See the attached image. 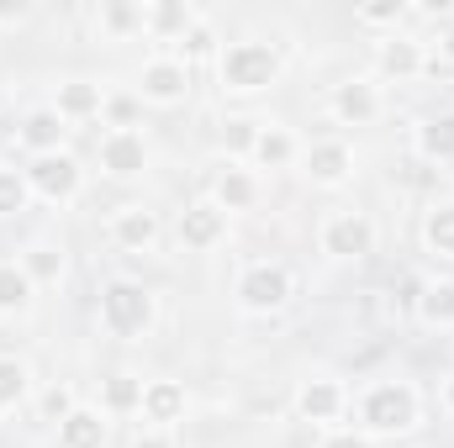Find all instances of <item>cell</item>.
<instances>
[{
	"mask_svg": "<svg viewBox=\"0 0 454 448\" xmlns=\"http://www.w3.org/2000/svg\"><path fill=\"white\" fill-rule=\"evenodd\" d=\"M112 438V417L101 412V406H74L64 422H59V448H106Z\"/></svg>",
	"mask_w": 454,
	"mask_h": 448,
	"instance_id": "ffe728a7",
	"label": "cell"
},
{
	"mask_svg": "<svg viewBox=\"0 0 454 448\" xmlns=\"http://www.w3.org/2000/svg\"><path fill=\"white\" fill-rule=\"evenodd\" d=\"M280 74H286V58H280L275 42L238 37V42L217 48V85H223V96H238V101L264 96V90L280 85Z\"/></svg>",
	"mask_w": 454,
	"mask_h": 448,
	"instance_id": "6da1fadb",
	"label": "cell"
},
{
	"mask_svg": "<svg viewBox=\"0 0 454 448\" xmlns=\"http://www.w3.org/2000/svg\"><path fill=\"white\" fill-rule=\"evenodd\" d=\"M354 417H359L364 438H407L423 422V401L407 380H375V385H364Z\"/></svg>",
	"mask_w": 454,
	"mask_h": 448,
	"instance_id": "7a4b0ae2",
	"label": "cell"
},
{
	"mask_svg": "<svg viewBox=\"0 0 454 448\" xmlns=\"http://www.w3.org/2000/svg\"><path fill=\"white\" fill-rule=\"evenodd\" d=\"M254 137H259V121H248V116H227L223 121V148L227 153H254Z\"/></svg>",
	"mask_w": 454,
	"mask_h": 448,
	"instance_id": "d6a6232c",
	"label": "cell"
},
{
	"mask_svg": "<svg viewBox=\"0 0 454 448\" xmlns=\"http://www.w3.org/2000/svg\"><path fill=\"white\" fill-rule=\"evenodd\" d=\"M185 412H191V396H185V385H180V380H169V375H159V380H143V406H137L143 428L175 433V428L185 422Z\"/></svg>",
	"mask_w": 454,
	"mask_h": 448,
	"instance_id": "4fadbf2b",
	"label": "cell"
},
{
	"mask_svg": "<svg viewBox=\"0 0 454 448\" xmlns=\"http://www.w3.org/2000/svg\"><path fill=\"white\" fill-rule=\"evenodd\" d=\"M27 16H32V5H21V0H16V5H0V27H16V21H27Z\"/></svg>",
	"mask_w": 454,
	"mask_h": 448,
	"instance_id": "8d00e7d4",
	"label": "cell"
},
{
	"mask_svg": "<svg viewBox=\"0 0 454 448\" xmlns=\"http://www.w3.org/2000/svg\"><path fill=\"white\" fill-rule=\"evenodd\" d=\"M21 269L32 274V285H59V280H64V253L48 248V243H32V248L21 253Z\"/></svg>",
	"mask_w": 454,
	"mask_h": 448,
	"instance_id": "f546056e",
	"label": "cell"
},
{
	"mask_svg": "<svg viewBox=\"0 0 454 448\" xmlns=\"http://www.w3.org/2000/svg\"><path fill=\"white\" fill-rule=\"evenodd\" d=\"M143 106H180L191 96V64L180 53H153L143 58L137 69V90H132Z\"/></svg>",
	"mask_w": 454,
	"mask_h": 448,
	"instance_id": "52a82bcc",
	"label": "cell"
},
{
	"mask_svg": "<svg viewBox=\"0 0 454 448\" xmlns=\"http://www.w3.org/2000/svg\"><path fill=\"white\" fill-rule=\"evenodd\" d=\"M32 296H37V285L21 269V259H0V317H21L32 306Z\"/></svg>",
	"mask_w": 454,
	"mask_h": 448,
	"instance_id": "cb8c5ba5",
	"label": "cell"
},
{
	"mask_svg": "<svg viewBox=\"0 0 454 448\" xmlns=\"http://www.w3.org/2000/svg\"><path fill=\"white\" fill-rule=\"evenodd\" d=\"M96 27H101L106 37H137V32H143V5H132V0H106V5L96 11Z\"/></svg>",
	"mask_w": 454,
	"mask_h": 448,
	"instance_id": "f1b7e54d",
	"label": "cell"
},
{
	"mask_svg": "<svg viewBox=\"0 0 454 448\" xmlns=\"http://www.w3.org/2000/svg\"><path fill=\"white\" fill-rule=\"evenodd\" d=\"M21 174L32 185V201H43V206H69L85 190V169H80V158L69 148L64 153H48V158H27Z\"/></svg>",
	"mask_w": 454,
	"mask_h": 448,
	"instance_id": "5b68a950",
	"label": "cell"
},
{
	"mask_svg": "<svg viewBox=\"0 0 454 448\" xmlns=\"http://www.w3.org/2000/svg\"><path fill=\"white\" fill-rule=\"evenodd\" d=\"M48 106L64 116V121H90V116L106 112V90H101L96 80H64Z\"/></svg>",
	"mask_w": 454,
	"mask_h": 448,
	"instance_id": "7402d4cb",
	"label": "cell"
},
{
	"mask_svg": "<svg viewBox=\"0 0 454 448\" xmlns=\"http://www.w3.org/2000/svg\"><path fill=\"white\" fill-rule=\"evenodd\" d=\"M232 296H238V306H243L248 317H275V312H286V306H291L296 280H291V269H286V264H275V259H254V264H243V269H238Z\"/></svg>",
	"mask_w": 454,
	"mask_h": 448,
	"instance_id": "277c9868",
	"label": "cell"
},
{
	"mask_svg": "<svg viewBox=\"0 0 454 448\" xmlns=\"http://www.w3.org/2000/svg\"><path fill=\"white\" fill-rule=\"evenodd\" d=\"M196 21H201V11L191 0H153V5H143V37H153V42H180Z\"/></svg>",
	"mask_w": 454,
	"mask_h": 448,
	"instance_id": "ac0fdd59",
	"label": "cell"
},
{
	"mask_svg": "<svg viewBox=\"0 0 454 448\" xmlns=\"http://www.w3.org/2000/svg\"><path fill=\"white\" fill-rule=\"evenodd\" d=\"M112 243L121 253H153L159 248V212H148V206H116L112 212Z\"/></svg>",
	"mask_w": 454,
	"mask_h": 448,
	"instance_id": "2e32d148",
	"label": "cell"
},
{
	"mask_svg": "<svg viewBox=\"0 0 454 448\" xmlns=\"http://www.w3.org/2000/svg\"><path fill=\"white\" fill-rule=\"evenodd\" d=\"M412 16V5L407 0H375V5H359L354 11V21L359 27H370V32H380V37H391V32H402V21Z\"/></svg>",
	"mask_w": 454,
	"mask_h": 448,
	"instance_id": "83f0119b",
	"label": "cell"
},
{
	"mask_svg": "<svg viewBox=\"0 0 454 448\" xmlns=\"http://www.w3.org/2000/svg\"><path fill=\"white\" fill-rule=\"evenodd\" d=\"M412 312H418L423 328L454 333V280H428V285L412 296Z\"/></svg>",
	"mask_w": 454,
	"mask_h": 448,
	"instance_id": "603a6c76",
	"label": "cell"
},
{
	"mask_svg": "<svg viewBox=\"0 0 454 448\" xmlns=\"http://www.w3.org/2000/svg\"><path fill=\"white\" fill-rule=\"evenodd\" d=\"M159 322V301L148 285L137 280H112L101 285V333L121 337V343H143Z\"/></svg>",
	"mask_w": 454,
	"mask_h": 448,
	"instance_id": "3957f363",
	"label": "cell"
},
{
	"mask_svg": "<svg viewBox=\"0 0 454 448\" xmlns=\"http://www.w3.org/2000/svg\"><path fill=\"white\" fill-rule=\"evenodd\" d=\"M301 137L291 132V127H280V121H259V137H254V153H248V164L254 169H291V164H301Z\"/></svg>",
	"mask_w": 454,
	"mask_h": 448,
	"instance_id": "e0dca14e",
	"label": "cell"
},
{
	"mask_svg": "<svg viewBox=\"0 0 454 448\" xmlns=\"http://www.w3.org/2000/svg\"><path fill=\"white\" fill-rule=\"evenodd\" d=\"M175 243H180V253H212V248H223L227 243V212L212 196L191 201V206L175 217Z\"/></svg>",
	"mask_w": 454,
	"mask_h": 448,
	"instance_id": "30bf717a",
	"label": "cell"
},
{
	"mask_svg": "<svg viewBox=\"0 0 454 448\" xmlns=\"http://www.w3.org/2000/svg\"><path fill=\"white\" fill-rule=\"evenodd\" d=\"M375 222H370V212H333V217H323L317 227V248L333 259V264H359V259H370L375 253Z\"/></svg>",
	"mask_w": 454,
	"mask_h": 448,
	"instance_id": "8992f818",
	"label": "cell"
},
{
	"mask_svg": "<svg viewBox=\"0 0 454 448\" xmlns=\"http://www.w3.org/2000/svg\"><path fill=\"white\" fill-rule=\"evenodd\" d=\"M137 106H143V101H137V96H106V127H137Z\"/></svg>",
	"mask_w": 454,
	"mask_h": 448,
	"instance_id": "e575fe53",
	"label": "cell"
},
{
	"mask_svg": "<svg viewBox=\"0 0 454 448\" xmlns=\"http://www.w3.org/2000/svg\"><path fill=\"white\" fill-rule=\"evenodd\" d=\"M439 64H444V69H454V27H444V32H439Z\"/></svg>",
	"mask_w": 454,
	"mask_h": 448,
	"instance_id": "74e56055",
	"label": "cell"
},
{
	"mask_svg": "<svg viewBox=\"0 0 454 448\" xmlns=\"http://www.w3.org/2000/svg\"><path fill=\"white\" fill-rule=\"evenodd\" d=\"M32 396V369L16 353H0V412H16Z\"/></svg>",
	"mask_w": 454,
	"mask_h": 448,
	"instance_id": "4316f807",
	"label": "cell"
},
{
	"mask_svg": "<svg viewBox=\"0 0 454 448\" xmlns=\"http://www.w3.org/2000/svg\"><path fill=\"white\" fill-rule=\"evenodd\" d=\"M74 406H80L74 385H48V390H43V422H53V428H59V422H64Z\"/></svg>",
	"mask_w": 454,
	"mask_h": 448,
	"instance_id": "836d02e7",
	"label": "cell"
},
{
	"mask_svg": "<svg viewBox=\"0 0 454 448\" xmlns=\"http://www.w3.org/2000/svg\"><path fill=\"white\" fill-rule=\"evenodd\" d=\"M143 406V375H132V369H116L101 380V412L106 417H127V412H137Z\"/></svg>",
	"mask_w": 454,
	"mask_h": 448,
	"instance_id": "d4e9b609",
	"label": "cell"
},
{
	"mask_svg": "<svg viewBox=\"0 0 454 448\" xmlns=\"http://www.w3.org/2000/svg\"><path fill=\"white\" fill-rule=\"evenodd\" d=\"M412 153L423 164H454V112H439V116H423L412 127Z\"/></svg>",
	"mask_w": 454,
	"mask_h": 448,
	"instance_id": "44dd1931",
	"label": "cell"
},
{
	"mask_svg": "<svg viewBox=\"0 0 454 448\" xmlns=\"http://www.w3.org/2000/svg\"><path fill=\"white\" fill-rule=\"evenodd\" d=\"M132 448H175V433H159V428H143V433L132 438Z\"/></svg>",
	"mask_w": 454,
	"mask_h": 448,
	"instance_id": "d590c367",
	"label": "cell"
},
{
	"mask_svg": "<svg viewBox=\"0 0 454 448\" xmlns=\"http://www.w3.org/2000/svg\"><path fill=\"white\" fill-rule=\"evenodd\" d=\"M380 112H386V96H380L375 74H354L328 90V116L339 127H370V121H380Z\"/></svg>",
	"mask_w": 454,
	"mask_h": 448,
	"instance_id": "ba28073f",
	"label": "cell"
},
{
	"mask_svg": "<svg viewBox=\"0 0 454 448\" xmlns=\"http://www.w3.org/2000/svg\"><path fill=\"white\" fill-rule=\"evenodd\" d=\"M27 206H32V185H27V174L0 164V217H21Z\"/></svg>",
	"mask_w": 454,
	"mask_h": 448,
	"instance_id": "4dcf8cb0",
	"label": "cell"
},
{
	"mask_svg": "<svg viewBox=\"0 0 454 448\" xmlns=\"http://www.w3.org/2000/svg\"><path fill=\"white\" fill-rule=\"evenodd\" d=\"M69 143V121L53 112V106H32L16 127V148L32 153V158H48V153H64Z\"/></svg>",
	"mask_w": 454,
	"mask_h": 448,
	"instance_id": "9a60e30c",
	"label": "cell"
},
{
	"mask_svg": "<svg viewBox=\"0 0 454 448\" xmlns=\"http://www.w3.org/2000/svg\"><path fill=\"white\" fill-rule=\"evenodd\" d=\"M96 158H101V174L112 180H137L148 169V137L137 127H106L101 143H96Z\"/></svg>",
	"mask_w": 454,
	"mask_h": 448,
	"instance_id": "8fae6325",
	"label": "cell"
},
{
	"mask_svg": "<svg viewBox=\"0 0 454 448\" xmlns=\"http://www.w3.org/2000/svg\"><path fill=\"white\" fill-rule=\"evenodd\" d=\"M423 248L434 259H454V196L428 206V217H423Z\"/></svg>",
	"mask_w": 454,
	"mask_h": 448,
	"instance_id": "484cf974",
	"label": "cell"
},
{
	"mask_svg": "<svg viewBox=\"0 0 454 448\" xmlns=\"http://www.w3.org/2000/svg\"><path fill=\"white\" fill-rule=\"evenodd\" d=\"M180 58H185V64H196V58H217V32H212V21H207V16L180 37Z\"/></svg>",
	"mask_w": 454,
	"mask_h": 448,
	"instance_id": "1f68e13d",
	"label": "cell"
},
{
	"mask_svg": "<svg viewBox=\"0 0 454 448\" xmlns=\"http://www.w3.org/2000/svg\"><path fill=\"white\" fill-rule=\"evenodd\" d=\"M212 201L223 206L227 217L254 212V201H259V180H254V169L238 164V158H227L223 169H217V180H212Z\"/></svg>",
	"mask_w": 454,
	"mask_h": 448,
	"instance_id": "d6986e66",
	"label": "cell"
},
{
	"mask_svg": "<svg viewBox=\"0 0 454 448\" xmlns=\"http://www.w3.org/2000/svg\"><path fill=\"white\" fill-rule=\"evenodd\" d=\"M301 174L317 185V190H343L354 180V148L343 137H317L301 148Z\"/></svg>",
	"mask_w": 454,
	"mask_h": 448,
	"instance_id": "7c38bea8",
	"label": "cell"
},
{
	"mask_svg": "<svg viewBox=\"0 0 454 448\" xmlns=\"http://www.w3.org/2000/svg\"><path fill=\"white\" fill-rule=\"evenodd\" d=\"M428 69V53H423V42L412 37V32H391V37H380L375 42V80H418Z\"/></svg>",
	"mask_w": 454,
	"mask_h": 448,
	"instance_id": "5bb4252c",
	"label": "cell"
},
{
	"mask_svg": "<svg viewBox=\"0 0 454 448\" xmlns=\"http://www.w3.org/2000/svg\"><path fill=\"white\" fill-rule=\"evenodd\" d=\"M439 401H444V412L454 417V369L444 375V390H439Z\"/></svg>",
	"mask_w": 454,
	"mask_h": 448,
	"instance_id": "f35d334b",
	"label": "cell"
},
{
	"mask_svg": "<svg viewBox=\"0 0 454 448\" xmlns=\"http://www.w3.org/2000/svg\"><path fill=\"white\" fill-rule=\"evenodd\" d=\"M348 406L354 401H348V385L339 375H312V380L296 385V417L312 422V428H339L348 417Z\"/></svg>",
	"mask_w": 454,
	"mask_h": 448,
	"instance_id": "9c48e42d",
	"label": "cell"
}]
</instances>
